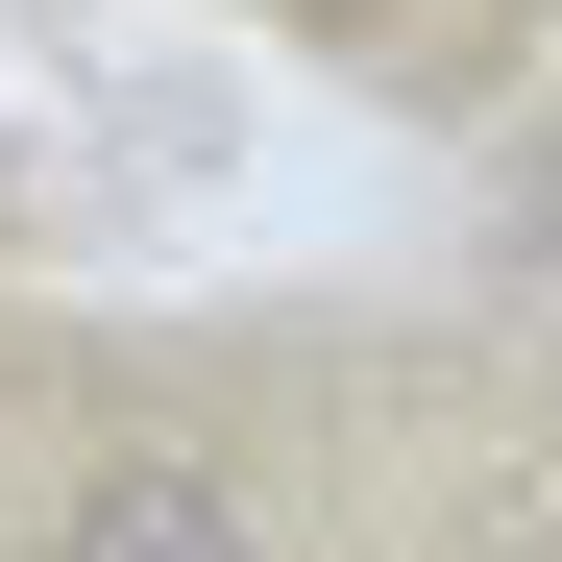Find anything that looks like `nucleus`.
Masks as SVG:
<instances>
[{
    "instance_id": "1",
    "label": "nucleus",
    "mask_w": 562,
    "mask_h": 562,
    "mask_svg": "<svg viewBox=\"0 0 562 562\" xmlns=\"http://www.w3.org/2000/svg\"><path fill=\"white\" fill-rule=\"evenodd\" d=\"M0 562H342L294 464H245L221 416H99L0 490Z\"/></svg>"
}]
</instances>
